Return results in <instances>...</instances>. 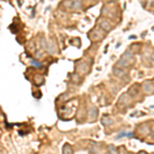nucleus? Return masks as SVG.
I'll use <instances>...</instances> for the list:
<instances>
[{
	"instance_id": "1",
	"label": "nucleus",
	"mask_w": 154,
	"mask_h": 154,
	"mask_svg": "<svg viewBox=\"0 0 154 154\" xmlns=\"http://www.w3.org/2000/svg\"><path fill=\"white\" fill-rule=\"evenodd\" d=\"M32 64H33V65H36V66L39 67V68H40V67H42L41 64H38V62H37V61H32Z\"/></svg>"
}]
</instances>
